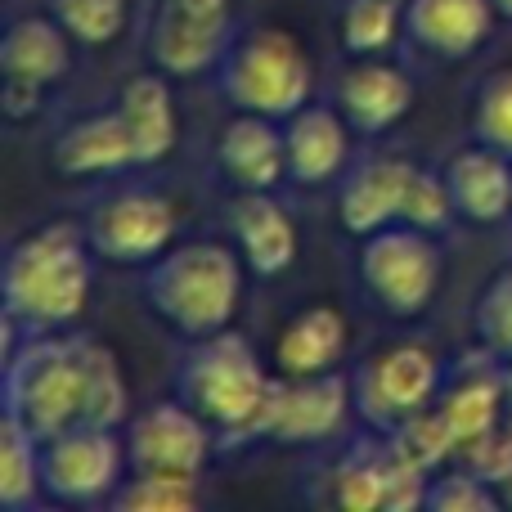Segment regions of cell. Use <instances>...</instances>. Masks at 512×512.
I'll return each mask as SVG.
<instances>
[{"label":"cell","mask_w":512,"mask_h":512,"mask_svg":"<svg viewBox=\"0 0 512 512\" xmlns=\"http://www.w3.org/2000/svg\"><path fill=\"white\" fill-rule=\"evenodd\" d=\"M405 5L396 0H346L342 9V45L351 54H378L391 45Z\"/></svg>","instance_id":"29"},{"label":"cell","mask_w":512,"mask_h":512,"mask_svg":"<svg viewBox=\"0 0 512 512\" xmlns=\"http://www.w3.org/2000/svg\"><path fill=\"white\" fill-rule=\"evenodd\" d=\"M414 167L400 158H378V162H364L351 180H346L342 198H337V216H342V230L346 234H369L387 230L391 221H400V207H405V189Z\"/></svg>","instance_id":"18"},{"label":"cell","mask_w":512,"mask_h":512,"mask_svg":"<svg viewBox=\"0 0 512 512\" xmlns=\"http://www.w3.org/2000/svg\"><path fill=\"white\" fill-rule=\"evenodd\" d=\"M495 0H409L405 32L436 59H468L495 27Z\"/></svg>","instance_id":"14"},{"label":"cell","mask_w":512,"mask_h":512,"mask_svg":"<svg viewBox=\"0 0 512 512\" xmlns=\"http://www.w3.org/2000/svg\"><path fill=\"white\" fill-rule=\"evenodd\" d=\"M239 288L243 256H234L221 243H185L176 252H162L144 274L149 306L194 342L230 328L239 310Z\"/></svg>","instance_id":"3"},{"label":"cell","mask_w":512,"mask_h":512,"mask_svg":"<svg viewBox=\"0 0 512 512\" xmlns=\"http://www.w3.org/2000/svg\"><path fill=\"white\" fill-rule=\"evenodd\" d=\"M270 382L256 360V351L239 333H216L203 337L198 351L180 369V400L194 405L212 427L225 436H252L261 405L270 396Z\"/></svg>","instance_id":"4"},{"label":"cell","mask_w":512,"mask_h":512,"mask_svg":"<svg viewBox=\"0 0 512 512\" xmlns=\"http://www.w3.org/2000/svg\"><path fill=\"white\" fill-rule=\"evenodd\" d=\"M50 158H54L59 176H77V180L81 176H113V171H122V167H140L122 108L72 122L68 131L54 140Z\"/></svg>","instance_id":"15"},{"label":"cell","mask_w":512,"mask_h":512,"mask_svg":"<svg viewBox=\"0 0 512 512\" xmlns=\"http://www.w3.org/2000/svg\"><path fill=\"white\" fill-rule=\"evenodd\" d=\"M396 5H409V0H396Z\"/></svg>","instance_id":"36"},{"label":"cell","mask_w":512,"mask_h":512,"mask_svg":"<svg viewBox=\"0 0 512 512\" xmlns=\"http://www.w3.org/2000/svg\"><path fill=\"white\" fill-rule=\"evenodd\" d=\"M126 126H131V140H135V162L140 167H153L171 153L176 144V104H171V86L162 77H135L126 81L122 99Z\"/></svg>","instance_id":"23"},{"label":"cell","mask_w":512,"mask_h":512,"mask_svg":"<svg viewBox=\"0 0 512 512\" xmlns=\"http://www.w3.org/2000/svg\"><path fill=\"white\" fill-rule=\"evenodd\" d=\"M459 216L450 198V185L445 176H432V171H418L409 176V189H405V207H400V221L414 225V230H427V234H441L445 225Z\"/></svg>","instance_id":"31"},{"label":"cell","mask_w":512,"mask_h":512,"mask_svg":"<svg viewBox=\"0 0 512 512\" xmlns=\"http://www.w3.org/2000/svg\"><path fill=\"white\" fill-rule=\"evenodd\" d=\"M477 135H481V144H490V149H499L504 158H512V68L495 72V77L481 86Z\"/></svg>","instance_id":"32"},{"label":"cell","mask_w":512,"mask_h":512,"mask_svg":"<svg viewBox=\"0 0 512 512\" xmlns=\"http://www.w3.org/2000/svg\"><path fill=\"white\" fill-rule=\"evenodd\" d=\"M90 400V337L32 333L23 351L5 355V414H14L36 441L86 423Z\"/></svg>","instance_id":"2"},{"label":"cell","mask_w":512,"mask_h":512,"mask_svg":"<svg viewBox=\"0 0 512 512\" xmlns=\"http://www.w3.org/2000/svg\"><path fill=\"white\" fill-rule=\"evenodd\" d=\"M50 9L81 45H108L126 27V0H50Z\"/></svg>","instance_id":"30"},{"label":"cell","mask_w":512,"mask_h":512,"mask_svg":"<svg viewBox=\"0 0 512 512\" xmlns=\"http://www.w3.org/2000/svg\"><path fill=\"white\" fill-rule=\"evenodd\" d=\"M495 9H499L504 18H512V0H495Z\"/></svg>","instance_id":"35"},{"label":"cell","mask_w":512,"mask_h":512,"mask_svg":"<svg viewBox=\"0 0 512 512\" xmlns=\"http://www.w3.org/2000/svg\"><path fill=\"white\" fill-rule=\"evenodd\" d=\"M90 256L86 225L77 221H50L18 239L5 256V319L32 333L77 319L90 292Z\"/></svg>","instance_id":"1"},{"label":"cell","mask_w":512,"mask_h":512,"mask_svg":"<svg viewBox=\"0 0 512 512\" xmlns=\"http://www.w3.org/2000/svg\"><path fill=\"white\" fill-rule=\"evenodd\" d=\"M436 409L445 414L459 450H468L472 441H481V436H490L499 427V414H504V378L490 369L463 373V382H454Z\"/></svg>","instance_id":"24"},{"label":"cell","mask_w":512,"mask_h":512,"mask_svg":"<svg viewBox=\"0 0 512 512\" xmlns=\"http://www.w3.org/2000/svg\"><path fill=\"white\" fill-rule=\"evenodd\" d=\"M36 490H45L41 441L14 414H5V423H0V504L23 508L36 499Z\"/></svg>","instance_id":"25"},{"label":"cell","mask_w":512,"mask_h":512,"mask_svg":"<svg viewBox=\"0 0 512 512\" xmlns=\"http://www.w3.org/2000/svg\"><path fill=\"white\" fill-rule=\"evenodd\" d=\"M477 333L490 355H508L512 360V270L486 283L477 301Z\"/></svg>","instance_id":"33"},{"label":"cell","mask_w":512,"mask_h":512,"mask_svg":"<svg viewBox=\"0 0 512 512\" xmlns=\"http://www.w3.org/2000/svg\"><path fill=\"white\" fill-rule=\"evenodd\" d=\"M230 45V0H162L153 59L171 77H198Z\"/></svg>","instance_id":"12"},{"label":"cell","mask_w":512,"mask_h":512,"mask_svg":"<svg viewBox=\"0 0 512 512\" xmlns=\"http://www.w3.org/2000/svg\"><path fill=\"white\" fill-rule=\"evenodd\" d=\"M230 230H234V243H239V256L261 279H274V274H283L297 261V225L265 189H243L234 198Z\"/></svg>","instance_id":"13"},{"label":"cell","mask_w":512,"mask_h":512,"mask_svg":"<svg viewBox=\"0 0 512 512\" xmlns=\"http://www.w3.org/2000/svg\"><path fill=\"white\" fill-rule=\"evenodd\" d=\"M225 176L243 189H274L288 171V144H283V126L265 113H243L221 131L216 144Z\"/></svg>","instance_id":"17"},{"label":"cell","mask_w":512,"mask_h":512,"mask_svg":"<svg viewBox=\"0 0 512 512\" xmlns=\"http://www.w3.org/2000/svg\"><path fill=\"white\" fill-rule=\"evenodd\" d=\"M126 459H131V472L198 477L212 459V423L185 400H158L131 418Z\"/></svg>","instance_id":"10"},{"label":"cell","mask_w":512,"mask_h":512,"mask_svg":"<svg viewBox=\"0 0 512 512\" xmlns=\"http://www.w3.org/2000/svg\"><path fill=\"white\" fill-rule=\"evenodd\" d=\"M86 239H90V252L113 265L158 261L171 248V239H176V207L162 194H149V189L113 194L90 212Z\"/></svg>","instance_id":"11"},{"label":"cell","mask_w":512,"mask_h":512,"mask_svg":"<svg viewBox=\"0 0 512 512\" xmlns=\"http://www.w3.org/2000/svg\"><path fill=\"white\" fill-rule=\"evenodd\" d=\"M445 185H450L459 216H468L477 225H495L512 212V158H504L490 144L463 149L445 167Z\"/></svg>","instance_id":"20"},{"label":"cell","mask_w":512,"mask_h":512,"mask_svg":"<svg viewBox=\"0 0 512 512\" xmlns=\"http://www.w3.org/2000/svg\"><path fill=\"white\" fill-rule=\"evenodd\" d=\"M126 441L113 427H68V432L41 441V481L45 495L59 504H95L108 499L122 481Z\"/></svg>","instance_id":"8"},{"label":"cell","mask_w":512,"mask_h":512,"mask_svg":"<svg viewBox=\"0 0 512 512\" xmlns=\"http://www.w3.org/2000/svg\"><path fill=\"white\" fill-rule=\"evenodd\" d=\"M221 86L239 113L292 117L306 108L310 95V63L288 32L256 27L230 50L221 72Z\"/></svg>","instance_id":"5"},{"label":"cell","mask_w":512,"mask_h":512,"mask_svg":"<svg viewBox=\"0 0 512 512\" xmlns=\"http://www.w3.org/2000/svg\"><path fill=\"white\" fill-rule=\"evenodd\" d=\"M351 414V382L342 373H310V378H274L261 405L252 436H270L283 445H310L333 436Z\"/></svg>","instance_id":"9"},{"label":"cell","mask_w":512,"mask_h":512,"mask_svg":"<svg viewBox=\"0 0 512 512\" xmlns=\"http://www.w3.org/2000/svg\"><path fill=\"white\" fill-rule=\"evenodd\" d=\"M5 86L45 90L68 72V32L59 18H18L0 41Z\"/></svg>","instance_id":"21"},{"label":"cell","mask_w":512,"mask_h":512,"mask_svg":"<svg viewBox=\"0 0 512 512\" xmlns=\"http://www.w3.org/2000/svg\"><path fill=\"white\" fill-rule=\"evenodd\" d=\"M360 279L369 297L378 301L387 315L414 319L432 306L436 283H441V248L432 243L427 230L414 225H387V230L369 234L360 252Z\"/></svg>","instance_id":"6"},{"label":"cell","mask_w":512,"mask_h":512,"mask_svg":"<svg viewBox=\"0 0 512 512\" xmlns=\"http://www.w3.org/2000/svg\"><path fill=\"white\" fill-rule=\"evenodd\" d=\"M346 346V324L333 306H310L283 328L274 360H279L283 378H310V373H328Z\"/></svg>","instance_id":"22"},{"label":"cell","mask_w":512,"mask_h":512,"mask_svg":"<svg viewBox=\"0 0 512 512\" xmlns=\"http://www.w3.org/2000/svg\"><path fill=\"white\" fill-rule=\"evenodd\" d=\"M198 504V477H167V472H135L113 495L122 512H189Z\"/></svg>","instance_id":"26"},{"label":"cell","mask_w":512,"mask_h":512,"mask_svg":"<svg viewBox=\"0 0 512 512\" xmlns=\"http://www.w3.org/2000/svg\"><path fill=\"white\" fill-rule=\"evenodd\" d=\"M414 104V81L387 63H360L337 81V108L360 135H382Z\"/></svg>","instance_id":"16"},{"label":"cell","mask_w":512,"mask_h":512,"mask_svg":"<svg viewBox=\"0 0 512 512\" xmlns=\"http://www.w3.org/2000/svg\"><path fill=\"white\" fill-rule=\"evenodd\" d=\"M427 508L436 512H490L499 504L495 495H490V481H481L477 472H459V477H441L436 486H427Z\"/></svg>","instance_id":"34"},{"label":"cell","mask_w":512,"mask_h":512,"mask_svg":"<svg viewBox=\"0 0 512 512\" xmlns=\"http://www.w3.org/2000/svg\"><path fill=\"white\" fill-rule=\"evenodd\" d=\"M387 436H391V445L400 450V459H409L414 468H423V472H436L454 450H459V441H454V432H450V423H445L441 409H423V414L405 418V423H400L396 432H387Z\"/></svg>","instance_id":"27"},{"label":"cell","mask_w":512,"mask_h":512,"mask_svg":"<svg viewBox=\"0 0 512 512\" xmlns=\"http://www.w3.org/2000/svg\"><path fill=\"white\" fill-rule=\"evenodd\" d=\"M436 391H441V360L418 342L391 346L355 373V409L378 432H396L405 418L423 414Z\"/></svg>","instance_id":"7"},{"label":"cell","mask_w":512,"mask_h":512,"mask_svg":"<svg viewBox=\"0 0 512 512\" xmlns=\"http://www.w3.org/2000/svg\"><path fill=\"white\" fill-rule=\"evenodd\" d=\"M346 122L333 108H297L292 117H283V144H288V176L297 185H319L333 180L346 162Z\"/></svg>","instance_id":"19"},{"label":"cell","mask_w":512,"mask_h":512,"mask_svg":"<svg viewBox=\"0 0 512 512\" xmlns=\"http://www.w3.org/2000/svg\"><path fill=\"white\" fill-rule=\"evenodd\" d=\"M333 499L346 512L387 508V450H360L337 468Z\"/></svg>","instance_id":"28"}]
</instances>
